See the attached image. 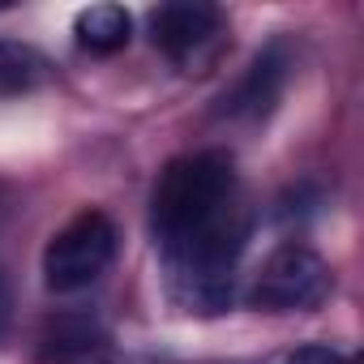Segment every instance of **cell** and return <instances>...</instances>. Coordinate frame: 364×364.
<instances>
[{"instance_id":"3","label":"cell","mask_w":364,"mask_h":364,"mask_svg":"<svg viewBox=\"0 0 364 364\" xmlns=\"http://www.w3.org/2000/svg\"><path fill=\"white\" fill-rule=\"evenodd\" d=\"M219 35H223V14L215 5H198V0L189 5V0H180V5H159L150 14V39L171 60H193Z\"/></svg>"},{"instance_id":"5","label":"cell","mask_w":364,"mask_h":364,"mask_svg":"<svg viewBox=\"0 0 364 364\" xmlns=\"http://www.w3.org/2000/svg\"><path fill=\"white\" fill-rule=\"evenodd\" d=\"M77 43L86 52H99V56H112L120 48H129L133 39V18L124 5H90L77 14Z\"/></svg>"},{"instance_id":"6","label":"cell","mask_w":364,"mask_h":364,"mask_svg":"<svg viewBox=\"0 0 364 364\" xmlns=\"http://www.w3.org/2000/svg\"><path fill=\"white\" fill-rule=\"evenodd\" d=\"M43 364H120L90 326H56L43 338Z\"/></svg>"},{"instance_id":"4","label":"cell","mask_w":364,"mask_h":364,"mask_svg":"<svg viewBox=\"0 0 364 364\" xmlns=\"http://www.w3.org/2000/svg\"><path fill=\"white\" fill-rule=\"evenodd\" d=\"M287 69H291V60H287V48L283 43H270L253 65H249V73L232 86V95H223L219 103V116H228V120H262L274 103H279V95H283V86H287Z\"/></svg>"},{"instance_id":"9","label":"cell","mask_w":364,"mask_h":364,"mask_svg":"<svg viewBox=\"0 0 364 364\" xmlns=\"http://www.w3.org/2000/svg\"><path fill=\"white\" fill-rule=\"evenodd\" d=\"M9 326H14V291H9V274L0 270V343H5Z\"/></svg>"},{"instance_id":"7","label":"cell","mask_w":364,"mask_h":364,"mask_svg":"<svg viewBox=\"0 0 364 364\" xmlns=\"http://www.w3.org/2000/svg\"><path fill=\"white\" fill-rule=\"evenodd\" d=\"M39 69H43V60H39L31 48H22V43H14V39H0V82L22 86V82L39 77Z\"/></svg>"},{"instance_id":"8","label":"cell","mask_w":364,"mask_h":364,"mask_svg":"<svg viewBox=\"0 0 364 364\" xmlns=\"http://www.w3.org/2000/svg\"><path fill=\"white\" fill-rule=\"evenodd\" d=\"M283 364H351V355L334 343H304L283 355Z\"/></svg>"},{"instance_id":"2","label":"cell","mask_w":364,"mask_h":364,"mask_svg":"<svg viewBox=\"0 0 364 364\" xmlns=\"http://www.w3.org/2000/svg\"><path fill=\"white\" fill-rule=\"evenodd\" d=\"M334 287L330 266L309 245H279L253 274L249 304L262 313H313Z\"/></svg>"},{"instance_id":"1","label":"cell","mask_w":364,"mask_h":364,"mask_svg":"<svg viewBox=\"0 0 364 364\" xmlns=\"http://www.w3.org/2000/svg\"><path fill=\"white\" fill-rule=\"evenodd\" d=\"M116 257V223L103 210H82L73 215L43 249V283L56 296L86 291L107 274Z\"/></svg>"}]
</instances>
